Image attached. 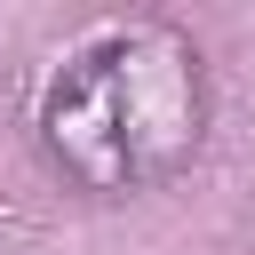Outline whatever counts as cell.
<instances>
[{
	"mask_svg": "<svg viewBox=\"0 0 255 255\" xmlns=\"http://www.w3.org/2000/svg\"><path fill=\"white\" fill-rule=\"evenodd\" d=\"M215 128V80L183 24L128 16L88 32L32 104V143L80 199H143L175 183Z\"/></svg>",
	"mask_w": 255,
	"mask_h": 255,
	"instance_id": "1",
	"label": "cell"
}]
</instances>
